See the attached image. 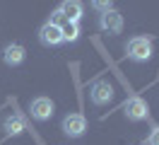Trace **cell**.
Returning <instances> with one entry per match:
<instances>
[{
  "instance_id": "obj_11",
  "label": "cell",
  "mask_w": 159,
  "mask_h": 145,
  "mask_svg": "<svg viewBox=\"0 0 159 145\" xmlns=\"http://www.w3.org/2000/svg\"><path fill=\"white\" fill-rule=\"evenodd\" d=\"M60 29H63V41L75 44V41L80 39V24H77V22H63Z\"/></svg>"
},
{
  "instance_id": "obj_2",
  "label": "cell",
  "mask_w": 159,
  "mask_h": 145,
  "mask_svg": "<svg viewBox=\"0 0 159 145\" xmlns=\"http://www.w3.org/2000/svg\"><path fill=\"white\" fill-rule=\"evenodd\" d=\"M123 114L128 116L130 121H142V118H147L149 106L142 97H130V99H125V104H123Z\"/></svg>"
},
{
  "instance_id": "obj_8",
  "label": "cell",
  "mask_w": 159,
  "mask_h": 145,
  "mask_svg": "<svg viewBox=\"0 0 159 145\" xmlns=\"http://www.w3.org/2000/svg\"><path fill=\"white\" fill-rule=\"evenodd\" d=\"M58 10H60V15L65 17V22H80L82 12H84V7H82L80 0H63Z\"/></svg>"
},
{
  "instance_id": "obj_6",
  "label": "cell",
  "mask_w": 159,
  "mask_h": 145,
  "mask_svg": "<svg viewBox=\"0 0 159 145\" xmlns=\"http://www.w3.org/2000/svg\"><path fill=\"white\" fill-rule=\"evenodd\" d=\"M89 97H92V102H94L97 106H104V104L111 102L113 87H111V82H106V80H97V82L89 87Z\"/></svg>"
},
{
  "instance_id": "obj_4",
  "label": "cell",
  "mask_w": 159,
  "mask_h": 145,
  "mask_svg": "<svg viewBox=\"0 0 159 145\" xmlns=\"http://www.w3.org/2000/svg\"><path fill=\"white\" fill-rule=\"evenodd\" d=\"M39 41L43 46H58V44H63V29H60V24H56V22L48 19L39 29Z\"/></svg>"
},
{
  "instance_id": "obj_13",
  "label": "cell",
  "mask_w": 159,
  "mask_h": 145,
  "mask_svg": "<svg viewBox=\"0 0 159 145\" xmlns=\"http://www.w3.org/2000/svg\"><path fill=\"white\" fill-rule=\"evenodd\" d=\"M149 145H159V126H154L152 128V133H149V140H147Z\"/></svg>"
},
{
  "instance_id": "obj_5",
  "label": "cell",
  "mask_w": 159,
  "mask_h": 145,
  "mask_svg": "<svg viewBox=\"0 0 159 145\" xmlns=\"http://www.w3.org/2000/svg\"><path fill=\"white\" fill-rule=\"evenodd\" d=\"M87 131V118L82 114H68L63 118V133L70 138H80V135Z\"/></svg>"
},
{
  "instance_id": "obj_3",
  "label": "cell",
  "mask_w": 159,
  "mask_h": 145,
  "mask_svg": "<svg viewBox=\"0 0 159 145\" xmlns=\"http://www.w3.org/2000/svg\"><path fill=\"white\" fill-rule=\"evenodd\" d=\"M99 27L106 31V34H120L123 31V15H120L118 10H106V12H101L99 17Z\"/></svg>"
},
{
  "instance_id": "obj_12",
  "label": "cell",
  "mask_w": 159,
  "mask_h": 145,
  "mask_svg": "<svg viewBox=\"0 0 159 145\" xmlns=\"http://www.w3.org/2000/svg\"><path fill=\"white\" fill-rule=\"evenodd\" d=\"M89 2H92V7L99 10V12H106V10L113 7V0H89Z\"/></svg>"
},
{
  "instance_id": "obj_7",
  "label": "cell",
  "mask_w": 159,
  "mask_h": 145,
  "mask_svg": "<svg viewBox=\"0 0 159 145\" xmlns=\"http://www.w3.org/2000/svg\"><path fill=\"white\" fill-rule=\"evenodd\" d=\"M31 116L36 118V121H48L51 116H53V111H56V104L51 102L48 97H36L34 102H31Z\"/></svg>"
},
{
  "instance_id": "obj_1",
  "label": "cell",
  "mask_w": 159,
  "mask_h": 145,
  "mask_svg": "<svg viewBox=\"0 0 159 145\" xmlns=\"http://www.w3.org/2000/svg\"><path fill=\"white\" fill-rule=\"evenodd\" d=\"M125 56L135 63H145L152 58V41L147 36H135L125 44Z\"/></svg>"
},
{
  "instance_id": "obj_9",
  "label": "cell",
  "mask_w": 159,
  "mask_h": 145,
  "mask_svg": "<svg viewBox=\"0 0 159 145\" xmlns=\"http://www.w3.org/2000/svg\"><path fill=\"white\" fill-rule=\"evenodd\" d=\"M27 56V51L22 44H10V46H5L2 51V60H5V65H20L22 60Z\"/></svg>"
},
{
  "instance_id": "obj_10",
  "label": "cell",
  "mask_w": 159,
  "mask_h": 145,
  "mask_svg": "<svg viewBox=\"0 0 159 145\" xmlns=\"http://www.w3.org/2000/svg\"><path fill=\"white\" fill-rule=\"evenodd\" d=\"M22 131H27V121L20 114H12L5 118V133L7 135H20Z\"/></svg>"
}]
</instances>
